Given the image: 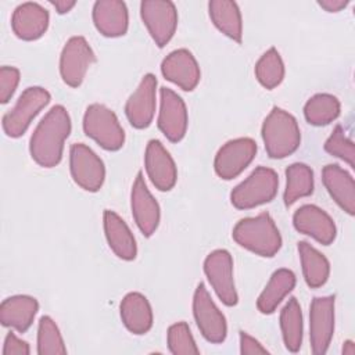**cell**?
<instances>
[{
  "label": "cell",
  "instance_id": "cell-29",
  "mask_svg": "<svg viewBox=\"0 0 355 355\" xmlns=\"http://www.w3.org/2000/svg\"><path fill=\"white\" fill-rule=\"evenodd\" d=\"M280 329L286 348L290 352L300 351L304 337V319L295 297H291L280 311Z\"/></svg>",
  "mask_w": 355,
  "mask_h": 355
},
{
  "label": "cell",
  "instance_id": "cell-18",
  "mask_svg": "<svg viewBox=\"0 0 355 355\" xmlns=\"http://www.w3.org/2000/svg\"><path fill=\"white\" fill-rule=\"evenodd\" d=\"M164 78L184 92H191L200 82L201 71L196 57L187 49L171 51L161 62Z\"/></svg>",
  "mask_w": 355,
  "mask_h": 355
},
{
  "label": "cell",
  "instance_id": "cell-15",
  "mask_svg": "<svg viewBox=\"0 0 355 355\" xmlns=\"http://www.w3.org/2000/svg\"><path fill=\"white\" fill-rule=\"evenodd\" d=\"M157 78L146 73L136 90L125 104V114L129 123L136 129H144L153 122L157 107Z\"/></svg>",
  "mask_w": 355,
  "mask_h": 355
},
{
  "label": "cell",
  "instance_id": "cell-39",
  "mask_svg": "<svg viewBox=\"0 0 355 355\" xmlns=\"http://www.w3.org/2000/svg\"><path fill=\"white\" fill-rule=\"evenodd\" d=\"M348 0H319L318 4L327 12H338L348 6Z\"/></svg>",
  "mask_w": 355,
  "mask_h": 355
},
{
  "label": "cell",
  "instance_id": "cell-8",
  "mask_svg": "<svg viewBox=\"0 0 355 355\" xmlns=\"http://www.w3.org/2000/svg\"><path fill=\"white\" fill-rule=\"evenodd\" d=\"M140 17L155 44L166 46L178 28L175 4L169 0H144L140 3Z\"/></svg>",
  "mask_w": 355,
  "mask_h": 355
},
{
  "label": "cell",
  "instance_id": "cell-31",
  "mask_svg": "<svg viewBox=\"0 0 355 355\" xmlns=\"http://www.w3.org/2000/svg\"><path fill=\"white\" fill-rule=\"evenodd\" d=\"M340 101L329 93H318L312 96L304 105V116L313 126H324L336 121L340 115Z\"/></svg>",
  "mask_w": 355,
  "mask_h": 355
},
{
  "label": "cell",
  "instance_id": "cell-22",
  "mask_svg": "<svg viewBox=\"0 0 355 355\" xmlns=\"http://www.w3.org/2000/svg\"><path fill=\"white\" fill-rule=\"evenodd\" d=\"M322 182L330 197L348 215L355 214V182L352 175L337 164L322 169Z\"/></svg>",
  "mask_w": 355,
  "mask_h": 355
},
{
  "label": "cell",
  "instance_id": "cell-7",
  "mask_svg": "<svg viewBox=\"0 0 355 355\" xmlns=\"http://www.w3.org/2000/svg\"><path fill=\"white\" fill-rule=\"evenodd\" d=\"M69 171L73 182L86 191H98L105 179L103 159L86 144L73 143L69 148Z\"/></svg>",
  "mask_w": 355,
  "mask_h": 355
},
{
  "label": "cell",
  "instance_id": "cell-9",
  "mask_svg": "<svg viewBox=\"0 0 355 355\" xmlns=\"http://www.w3.org/2000/svg\"><path fill=\"white\" fill-rule=\"evenodd\" d=\"M193 315L202 337L214 344H220L227 336L225 315L212 301L204 283H200L193 297Z\"/></svg>",
  "mask_w": 355,
  "mask_h": 355
},
{
  "label": "cell",
  "instance_id": "cell-12",
  "mask_svg": "<svg viewBox=\"0 0 355 355\" xmlns=\"http://www.w3.org/2000/svg\"><path fill=\"white\" fill-rule=\"evenodd\" d=\"M334 295L315 297L309 306V341L316 355L327 352L334 334Z\"/></svg>",
  "mask_w": 355,
  "mask_h": 355
},
{
  "label": "cell",
  "instance_id": "cell-27",
  "mask_svg": "<svg viewBox=\"0 0 355 355\" xmlns=\"http://www.w3.org/2000/svg\"><path fill=\"white\" fill-rule=\"evenodd\" d=\"M208 14L212 24L232 40L241 43L243 19L237 3L230 0H211Z\"/></svg>",
  "mask_w": 355,
  "mask_h": 355
},
{
  "label": "cell",
  "instance_id": "cell-24",
  "mask_svg": "<svg viewBox=\"0 0 355 355\" xmlns=\"http://www.w3.org/2000/svg\"><path fill=\"white\" fill-rule=\"evenodd\" d=\"M39 311L35 297L18 294L6 298L0 305V322L4 327H11L18 333H25L33 323Z\"/></svg>",
  "mask_w": 355,
  "mask_h": 355
},
{
  "label": "cell",
  "instance_id": "cell-16",
  "mask_svg": "<svg viewBox=\"0 0 355 355\" xmlns=\"http://www.w3.org/2000/svg\"><path fill=\"white\" fill-rule=\"evenodd\" d=\"M130 207H132L133 219L139 230L146 237L153 236L159 225L161 209L157 200L150 193L141 172L137 173L132 186Z\"/></svg>",
  "mask_w": 355,
  "mask_h": 355
},
{
  "label": "cell",
  "instance_id": "cell-17",
  "mask_svg": "<svg viewBox=\"0 0 355 355\" xmlns=\"http://www.w3.org/2000/svg\"><path fill=\"white\" fill-rule=\"evenodd\" d=\"M293 225L297 232L306 234L323 245H329L337 236L333 218L320 207L305 204L293 215Z\"/></svg>",
  "mask_w": 355,
  "mask_h": 355
},
{
  "label": "cell",
  "instance_id": "cell-13",
  "mask_svg": "<svg viewBox=\"0 0 355 355\" xmlns=\"http://www.w3.org/2000/svg\"><path fill=\"white\" fill-rule=\"evenodd\" d=\"M257 143L250 137H239L226 141L216 153L214 169L223 180L237 178L255 158Z\"/></svg>",
  "mask_w": 355,
  "mask_h": 355
},
{
  "label": "cell",
  "instance_id": "cell-21",
  "mask_svg": "<svg viewBox=\"0 0 355 355\" xmlns=\"http://www.w3.org/2000/svg\"><path fill=\"white\" fill-rule=\"evenodd\" d=\"M96 29L105 37L123 36L129 26V12L123 1L98 0L92 11Z\"/></svg>",
  "mask_w": 355,
  "mask_h": 355
},
{
  "label": "cell",
  "instance_id": "cell-32",
  "mask_svg": "<svg viewBox=\"0 0 355 355\" xmlns=\"http://www.w3.org/2000/svg\"><path fill=\"white\" fill-rule=\"evenodd\" d=\"M254 72L255 78L265 89L272 90L277 87L284 78V62L280 53L275 47L266 50L257 61Z\"/></svg>",
  "mask_w": 355,
  "mask_h": 355
},
{
  "label": "cell",
  "instance_id": "cell-26",
  "mask_svg": "<svg viewBox=\"0 0 355 355\" xmlns=\"http://www.w3.org/2000/svg\"><path fill=\"white\" fill-rule=\"evenodd\" d=\"M294 286L295 275L293 270L286 268L275 270L257 300L258 311L265 315L273 313L284 297L293 291Z\"/></svg>",
  "mask_w": 355,
  "mask_h": 355
},
{
  "label": "cell",
  "instance_id": "cell-38",
  "mask_svg": "<svg viewBox=\"0 0 355 355\" xmlns=\"http://www.w3.org/2000/svg\"><path fill=\"white\" fill-rule=\"evenodd\" d=\"M240 352L243 355L269 354V351L257 338L251 337L245 331H240Z\"/></svg>",
  "mask_w": 355,
  "mask_h": 355
},
{
  "label": "cell",
  "instance_id": "cell-3",
  "mask_svg": "<svg viewBox=\"0 0 355 355\" xmlns=\"http://www.w3.org/2000/svg\"><path fill=\"white\" fill-rule=\"evenodd\" d=\"M261 135L268 155L275 159L291 155L301 143V132L297 119L279 107H273L265 118Z\"/></svg>",
  "mask_w": 355,
  "mask_h": 355
},
{
  "label": "cell",
  "instance_id": "cell-41",
  "mask_svg": "<svg viewBox=\"0 0 355 355\" xmlns=\"http://www.w3.org/2000/svg\"><path fill=\"white\" fill-rule=\"evenodd\" d=\"M343 354H345V355H355V344L351 340H347L344 343Z\"/></svg>",
  "mask_w": 355,
  "mask_h": 355
},
{
  "label": "cell",
  "instance_id": "cell-40",
  "mask_svg": "<svg viewBox=\"0 0 355 355\" xmlns=\"http://www.w3.org/2000/svg\"><path fill=\"white\" fill-rule=\"evenodd\" d=\"M50 4L55 8V11L58 14H67L68 11H71L75 7L76 1H73V0H57V1L51 0Z\"/></svg>",
  "mask_w": 355,
  "mask_h": 355
},
{
  "label": "cell",
  "instance_id": "cell-20",
  "mask_svg": "<svg viewBox=\"0 0 355 355\" xmlns=\"http://www.w3.org/2000/svg\"><path fill=\"white\" fill-rule=\"evenodd\" d=\"M49 11L39 3L26 1L19 4L11 15V28L17 37L22 40H36L49 28Z\"/></svg>",
  "mask_w": 355,
  "mask_h": 355
},
{
  "label": "cell",
  "instance_id": "cell-36",
  "mask_svg": "<svg viewBox=\"0 0 355 355\" xmlns=\"http://www.w3.org/2000/svg\"><path fill=\"white\" fill-rule=\"evenodd\" d=\"M19 83V69L4 65L0 68V103L6 104L14 96Z\"/></svg>",
  "mask_w": 355,
  "mask_h": 355
},
{
  "label": "cell",
  "instance_id": "cell-6",
  "mask_svg": "<svg viewBox=\"0 0 355 355\" xmlns=\"http://www.w3.org/2000/svg\"><path fill=\"white\" fill-rule=\"evenodd\" d=\"M50 93L42 86L26 87L18 97L15 105L3 116V130L8 137H21L29 128L32 119L50 103Z\"/></svg>",
  "mask_w": 355,
  "mask_h": 355
},
{
  "label": "cell",
  "instance_id": "cell-23",
  "mask_svg": "<svg viewBox=\"0 0 355 355\" xmlns=\"http://www.w3.org/2000/svg\"><path fill=\"white\" fill-rule=\"evenodd\" d=\"M103 225L107 243L112 252L123 261H133L137 255V245L126 222L116 212L105 209Z\"/></svg>",
  "mask_w": 355,
  "mask_h": 355
},
{
  "label": "cell",
  "instance_id": "cell-19",
  "mask_svg": "<svg viewBox=\"0 0 355 355\" xmlns=\"http://www.w3.org/2000/svg\"><path fill=\"white\" fill-rule=\"evenodd\" d=\"M144 166L151 183L159 191H169L178 180V169L173 158L159 140H150L146 147Z\"/></svg>",
  "mask_w": 355,
  "mask_h": 355
},
{
  "label": "cell",
  "instance_id": "cell-37",
  "mask_svg": "<svg viewBox=\"0 0 355 355\" xmlns=\"http://www.w3.org/2000/svg\"><path fill=\"white\" fill-rule=\"evenodd\" d=\"M31 352L29 344L21 340L14 331L7 333L3 344V355H28Z\"/></svg>",
  "mask_w": 355,
  "mask_h": 355
},
{
  "label": "cell",
  "instance_id": "cell-5",
  "mask_svg": "<svg viewBox=\"0 0 355 355\" xmlns=\"http://www.w3.org/2000/svg\"><path fill=\"white\" fill-rule=\"evenodd\" d=\"M83 132L107 151H118L125 143V132L115 112L104 104H90L83 115Z\"/></svg>",
  "mask_w": 355,
  "mask_h": 355
},
{
  "label": "cell",
  "instance_id": "cell-1",
  "mask_svg": "<svg viewBox=\"0 0 355 355\" xmlns=\"http://www.w3.org/2000/svg\"><path fill=\"white\" fill-rule=\"evenodd\" d=\"M71 128V118L67 108L60 104L51 107L31 136L29 153L32 159L43 168L58 165Z\"/></svg>",
  "mask_w": 355,
  "mask_h": 355
},
{
  "label": "cell",
  "instance_id": "cell-14",
  "mask_svg": "<svg viewBox=\"0 0 355 355\" xmlns=\"http://www.w3.org/2000/svg\"><path fill=\"white\" fill-rule=\"evenodd\" d=\"M189 115L183 98L169 87L159 90V111L157 125L172 143L180 141L187 130Z\"/></svg>",
  "mask_w": 355,
  "mask_h": 355
},
{
  "label": "cell",
  "instance_id": "cell-4",
  "mask_svg": "<svg viewBox=\"0 0 355 355\" xmlns=\"http://www.w3.org/2000/svg\"><path fill=\"white\" fill-rule=\"evenodd\" d=\"M279 176L272 168L257 166L230 193L232 205L237 209H251L272 201L277 193Z\"/></svg>",
  "mask_w": 355,
  "mask_h": 355
},
{
  "label": "cell",
  "instance_id": "cell-33",
  "mask_svg": "<svg viewBox=\"0 0 355 355\" xmlns=\"http://www.w3.org/2000/svg\"><path fill=\"white\" fill-rule=\"evenodd\" d=\"M37 354L39 355H64L67 347L55 322L44 315L37 326Z\"/></svg>",
  "mask_w": 355,
  "mask_h": 355
},
{
  "label": "cell",
  "instance_id": "cell-10",
  "mask_svg": "<svg viewBox=\"0 0 355 355\" xmlns=\"http://www.w3.org/2000/svg\"><path fill=\"white\" fill-rule=\"evenodd\" d=\"M94 61V51L83 36L68 39L60 55V73L64 83L71 87L80 86Z\"/></svg>",
  "mask_w": 355,
  "mask_h": 355
},
{
  "label": "cell",
  "instance_id": "cell-28",
  "mask_svg": "<svg viewBox=\"0 0 355 355\" xmlns=\"http://www.w3.org/2000/svg\"><path fill=\"white\" fill-rule=\"evenodd\" d=\"M298 254L305 283L311 288L322 287L330 275V263L327 258L306 241L298 243Z\"/></svg>",
  "mask_w": 355,
  "mask_h": 355
},
{
  "label": "cell",
  "instance_id": "cell-11",
  "mask_svg": "<svg viewBox=\"0 0 355 355\" xmlns=\"http://www.w3.org/2000/svg\"><path fill=\"white\" fill-rule=\"evenodd\" d=\"M204 273L225 305L233 306L237 304L239 295L233 277V259L227 250L219 248L209 252L204 261Z\"/></svg>",
  "mask_w": 355,
  "mask_h": 355
},
{
  "label": "cell",
  "instance_id": "cell-35",
  "mask_svg": "<svg viewBox=\"0 0 355 355\" xmlns=\"http://www.w3.org/2000/svg\"><path fill=\"white\" fill-rule=\"evenodd\" d=\"M324 151L333 157H337L347 162L349 166H355V144L351 139L347 137L344 128L336 125L331 135L324 141Z\"/></svg>",
  "mask_w": 355,
  "mask_h": 355
},
{
  "label": "cell",
  "instance_id": "cell-2",
  "mask_svg": "<svg viewBox=\"0 0 355 355\" xmlns=\"http://www.w3.org/2000/svg\"><path fill=\"white\" fill-rule=\"evenodd\" d=\"M232 237L240 247L266 258L276 255L282 247L280 232L268 212L240 219L233 227Z\"/></svg>",
  "mask_w": 355,
  "mask_h": 355
},
{
  "label": "cell",
  "instance_id": "cell-30",
  "mask_svg": "<svg viewBox=\"0 0 355 355\" xmlns=\"http://www.w3.org/2000/svg\"><path fill=\"white\" fill-rule=\"evenodd\" d=\"M313 193V171L302 162H294L286 169V189L283 194L284 204L293 205L297 200Z\"/></svg>",
  "mask_w": 355,
  "mask_h": 355
},
{
  "label": "cell",
  "instance_id": "cell-25",
  "mask_svg": "<svg viewBox=\"0 0 355 355\" xmlns=\"http://www.w3.org/2000/svg\"><path fill=\"white\" fill-rule=\"evenodd\" d=\"M121 319L133 334H146L153 327V309L148 300L140 293H128L119 305Z\"/></svg>",
  "mask_w": 355,
  "mask_h": 355
},
{
  "label": "cell",
  "instance_id": "cell-34",
  "mask_svg": "<svg viewBox=\"0 0 355 355\" xmlns=\"http://www.w3.org/2000/svg\"><path fill=\"white\" fill-rule=\"evenodd\" d=\"M169 352L173 355H197L200 349L194 341L191 330L186 322H178L169 326L166 333Z\"/></svg>",
  "mask_w": 355,
  "mask_h": 355
}]
</instances>
